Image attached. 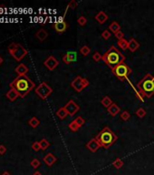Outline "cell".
Instances as JSON below:
<instances>
[{"instance_id":"obj_43","label":"cell","mask_w":154,"mask_h":175,"mask_svg":"<svg viewBox=\"0 0 154 175\" xmlns=\"http://www.w3.org/2000/svg\"><path fill=\"white\" fill-rule=\"evenodd\" d=\"M2 63H3V58H2V57H1V56H0V65H1Z\"/></svg>"},{"instance_id":"obj_5","label":"cell","mask_w":154,"mask_h":175,"mask_svg":"<svg viewBox=\"0 0 154 175\" xmlns=\"http://www.w3.org/2000/svg\"><path fill=\"white\" fill-rule=\"evenodd\" d=\"M7 49L10 53V55H11L17 61H21L24 58V57L27 55V50L20 44L11 43L8 46Z\"/></svg>"},{"instance_id":"obj_27","label":"cell","mask_w":154,"mask_h":175,"mask_svg":"<svg viewBox=\"0 0 154 175\" xmlns=\"http://www.w3.org/2000/svg\"><path fill=\"white\" fill-rule=\"evenodd\" d=\"M135 114H136L137 117H139L140 119H142V118H144V117L146 116L147 112H146V110L143 109V108H139V109L136 110Z\"/></svg>"},{"instance_id":"obj_14","label":"cell","mask_w":154,"mask_h":175,"mask_svg":"<svg viewBox=\"0 0 154 175\" xmlns=\"http://www.w3.org/2000/svg\"><path fill=\"white\" fill-rule=\"evenodd\" d=\"M43 161H45V163L46 164L47 166L51 167L53 164L55 163V161H57V159H56V157L54 154H53V153H48V154H46L44 157V160Z\"/></svg>"},{"instance_id":"obj_12","label":"cell","mask_w":154,"mask_h":175,"mask_svg":"<svg viewBox=\"0 0 154 175\" xmlns=\"http://www.w3.org/2000/svg\"><path fill=\"white\" fill-rule=\"evenodd\" d=\"M101 147H102V146H101V144L99 143V141L96 140V138L91 139V140H90V141L87 142V144H86V148H87V149H88L90 151H91V152H93V153L96 152Z\"/></svg>"},{"instance_id":"obj_30","label":"cell","mask_w":154,"mask_h":175,"mask_svg":"<svg viewBox=\"0 0 154 175\" xmlns=\"http://www.w3.org/2000/svg\"><path fill=\"white\" fill-rule=\"evenodd\" d=\"M69 129H70L72 131H73V132H75V131H77L78 130H79V128H80V127H79L77 124H76V122L74 120H73V121H71L70 122V124H69Z\"/></svg>"},{"instance_id":"obj_36","label":"cell","mask_w":154,"mask_h":175,"mask_svg":"<svg viewBox=\"0 0 154 175\" xmlns=\"http://www.w3.org/2000/svg\"><path fill=\"white\" fill-rule=\"evenodd\" d=\"M102 36H103V39H105V40H107L111 38V32L109 30L107 29H105L104 31H103V33H102Z\"/></svg>"},{"instance_id":"obj_38","label":"cell","mask_w":154,"mask_h":175,"mask_svg":"<svg viewBox=\"0 0 154 175\" xmlns=\"http://www.w3.org/2000/svg\"><path fill=\"white\" fill-rule=\"evenodd\" d=\"M114 36H115V38L117 39L118 40H121V39H124V34L121 32V31H119V32L114 34Z\"/></svg>"},{"instance_id":"obj_13","label":"cell","mask_w":154,"mask_h":175,"mask_svg":"<svg viewBox=\"0 0 154 175\" xmlns=\"http://www.w3.org/2000/svg\"><path fill=\"white\" fill-rule=\"evenodd\" d=\"M54 28L57 33H63L68 28V24L65 20H59L54 24Z\"/></svg>"},{"instance_id":"obj_33","label":"cell","mask_w":154,"mask_h":175,"mask_svg":"<svg viewBox=\"0 0 154 175\" xmlns=\"http://www.w3.org/2000/svg\"><path fill=\"white\" fill-rule=\"evenodd\" d=\"M93 59L95 62H99L100 60H103V56L101 55L99 52H94L93 55Z\"/></svg>"},{"instance_id":"obj_32","label":"cell","mask_w":154,"mask_h":175,"mask_svg":"<svg viewBox=\"0 0 154 175\" xmlns=\"http://www.w3.org/2000/svg\"><path fill=\"white\" fill-rule=\"evenodd\" d=\"M74 121H75L76 124H77L79 127H80V128H81V127H82L84 123H85V120H84L83 118H82L81 116L77 117V118H76L75 120H74Z\"/></svg>"},{"instance_id":"obj_2","label":"cell","mask_w":154,"mask_h":175,"mask_svg":"<svg viewBox=\"0 0 154 175\" xmlns=\"http://www.w3.org/2000/svg\"><path fill=\"white\" fill-rule=\"evenodd\" d=\"M125 57L121 54V51L114 46L111 47L103 56V61L107 65L111 70H113L115 67L125 61Z\"/></svg>"},{"instance_id":"obj_19","label":"cell","mask_w":154,"mask_h":175,"mask_svg":"<svg viewBox=\"0 0 154 175\" xmlns=\"http://www.w3.org/2000/svg\"><path fill=\"white\" fill-rule=\"evenodd\" d=\"M35 36L37 39H38V40L40 41H44L47 39V36H48V33H47V31L43 29V28H41L39 29L37 32L35 33Z\"/></svg>"},{"instance_id":"obj_40","label":"cell","mask_w":154,"mask_h":175,"mask_svg":"<svg viewBox=\"0 0 154 175\" xmlns=\"http://www.w3.org/2000/svg\"><path fill=\"white\" fill-rule=\"evenodd\" d=\"M7 152V148L5 145H0V155H4Z\"/></svg>"},{"instance_id":"obj_8","label":"cell","mask_w":154,"mask_h":175,"mask_svg":"<svg viewBox=\"0 0 154 175\" xmlns=\"http://www.w3.org/2000/svg\"><path fill=\"white\" fill-rule=\"evenodd\" d=\"M53 92V89L46 82H42L39 86L35 88V93L42 99H45L48 98Z\"/></svg>"},{"instance_id":"obj_10","label":"cell","mask_w":154,"mask_h":175,"mask_svg":"<svg viewBox=\"0 0 154 175\" xmlns=\"http://www.w3.org/2000/svg\"><path fill=\"white\" fill-rule=\"evenodd\" d=\"M44 65L48 68L49 70H55V68L59 66V61H58L55 57L54 56H49L48 57L46 58L44 62Z\"/></svg>"},{"instance_id":"obj_21","label":"cell","mask_w":154,"mask_h":175,"mask_svg":"<svg viewBox=\"0 0 154 175\" xmlns=\"http://www.w3.org/2000/svg\"><path fill=\"white\" fill-rule=\"evenodd\" d=\"M109 29L113 32V34H116L119 31H121V26L118 22H116V21H113V22H111L110 25H109Z\"/></svg>"},{"instance_id":"obj_41","label":"cell","mask_w":154,"mask_h":175,"mask_svg":"<svg viewBox=\"0 0 154 175\" xmlns=\"http://www.w3.org/2000/svg\"><path fill=\"white\" fill-rule=\"evenodd\" d=\"M33 175H42V173L40 172H34Z\"/></svg>"},{"instance_id":"obj_4","label":"cell","mask_w":154,"mask_h":175,"mask_svg":"<svg viewBox=\"0 0 154 175\" xmlns=\"http://www.w3.org/2000/svg\"><path fill=\"white\" fill-rule=\"evenodd\" d=\"M95 138H96V140L99 141L101 146L104 148V149H109V148L111 146H113V143L118 140L117 135H116L109 127H104Z\"/></svg>"},{"instance_id":"obj_22","label":"cell","mask_w":154,"mask_h":175,"mask_svg":"<svg viewBox=\"0 0 154 175\" xmlns=\"http://www.w3.org/2000/svg\"><path fill=\"white\" fill-rule=\"evenodd\" d=\"M67 115H68V113H67V111H66V109H65V107L60 108L59 109H58V110L56 111V116H57L60 120L65 119Z\"/></svg>"},{"instance_id":"obj_24","label":"cell","mask_w":154,"mask_h":175,"mask_svg":"<svg viewBox=\"0 0 154 175\" xmlns=\"http://www.w3.org/2000/svg\"><path fill=\"white\" fill-rule=\"evenodd\" d=\"M28 124L32 127V128H37L40 124V120L35 118V117H32V118L28 120Z\"/></svg>"},{"instance_id":"obj_7","label":"cell","mask_w":154,"mask_h":175,"mask_svg":"<svg viewBox=\"0 0 154 175\" xmlns=\"http://www.w3.org/2000/svg\"><path fill=\"white\" fill-rule=\"evenodd\" d=\"M89 81L86 78H84L81 76H77L71 82V87L77 92L83 91L84 89L89 86Z\"/></svg>"},{"instance_id":"obj_35","label":"cell","mask_w":154,"mask_h":175,"mask_svg":"<svg viewBox=\"0 0 154 175\" xmlns=\"http://www.w3.org/2000/svg\"><path fill=\"white\" fill-rule=\"evenodd\" d=\"M30 164H31V166L33 167L34 169H36V168H38L40 166L41 162H40V161L38 160V159H33Z\"/></svg>"},{"instance_id":"obj_31","label":"cell","mask_w":154,"mask_h":175,"mask_svg":"<svg viewBox=\"0 0 154 175\" xmlns=\"http://www.w3.org/2000/svg\"><path fill=\"white\" fill-rule=\"evenodd\" d=\"M120 117H121V119L123 120H124V121H127V120H128L130 119L131 115H130V113H129V111H127V110H124V111H123V112L121 113Z\"/></svg>"},{"instance_id":"obj_37","label":"cell","mask_w":154,"mask_h":175,"mask_svg":"<svg viewBox=\"0 0 154 175\" xmlns=\"http://www.w3.org/2000/svg\"><path fill=\"white\" fill-rule=\"evenodd\" d=\"M32 148L33 150L35 151H38L39 150H41V146H40V142L39 141H35L33 144H32Z\"/></svg>"},{"instance_id":"obj_17","label":"cell","mask_w":154,"mask_h":175,"mask_svg":"<svg viewBox=\"0 0 154 175\" xmlns=\"http://www.w3.org/2000/svg\"><path fill=\"white\" fill-rule=\"evenodd\" d=\"M108 19V15L106 14L104 11H100L96 16H95V20L101 25L104 24Z\"/></svg>"},{"instance_id":"obj_11","label":"cell","mask_w":154,"mask_h":175,"mask_svg":"<svg viewBox=\"0 0 154 175\" xmlns=\"http://www.w3.org/2000/svg\"><path fill=\"white\" fill-rule=\"evenodd\" d=\"M76 60H77V53L75 51H68L63 57V61L68 65L73 62H75Z\"/></svg>"},{"instance_id":"obj_15","label":"cell","mask_w":154,"mask_h":175,"mask_svg":"<svg viewBox=\"0 0 154 175\" xmlns=\"http://www.w3.org/2000/svg\"><path fill=\"white\" fill-rule=\"evenodd\" d=\"M28 70L29 68L25 64H23V63H21V64H19L15 68V71L18 74V76H26V73L28 72Z\"/></svg>"},{"instance_id":"obj_23","label":"cell","mask_w":154,"mask_h":175,"mask_svg":"<svg viewBox=\"0 0 154 175\" xmlns=\"http://www.w3.org/2000/svg\"><path fill=\"white\" fill-rule=\"evenodd\" d=\"M102 104H103V106H104L105 108H109L110 106L113 104V100H111V99L109 97V96H104L103 98V99H102Z\"/></svg>"},{"instance_id":"obj_6","label":"cell","mask_w":154,"mask_h":175,"mask_svg":"<svg viewBox=\"0 0 154 175\" xmlns=\"http://www.w3.org/2000/svg\"><path fill=\"white\" fill-rule=\"evenodd\" d=\"M111 71L114 74V76L117 77L121 81H124V79H126L132 73L131 68L127 64H125L124 62L115 67L113 70H111Z\"/></svg>"},{"instance_id":"obj_3","label":"cell","mask_w":154,"mask_h":175,"mask_svg":"<svg viewBox=\"0 0 154 175\" xmlns=\"http://www.w3.org/2000/svg\"><path fill=\"white\" fill-rule=\"evenodd\" d=\"M137 89L143 98H151L154 95V76L151 74H146L137 83Z\"/></svg>"},{"instance_id":"obj_16","label":"cell","mask_w":154,"mask_h":175,"mask_svg":"<svg viewBox=\"0 0 154 175\" xmlns=\"http://www.w3.org/2000/svg\"><path fill=\"white\" fill-rule=\"evenodd\" d=\"M107 111H108V113H109L111 116L115 117V116H117V114H119V113L121 112V108L119 107V106H117V104L113 103V104H111L110 107L107 109Z\"/></svg>"},{"instance_id":"obj_9","label":"cell","mask_w":154,"mask_h":175,"mask_svg":"<svg viewBox=\"0 0 154 175\" xmlns=\"http://www.w3.org/2000/svg\"><path fill=\"white\" fill-rule=\"evenodd\" d=\"M65 108L67 111V113L68 115H70V116H73V115H75L79 110H80V107L76 104L75 101H73V99H70L69 101L66 103V105L65 106Z\"/></svg>"},{"instance_id":"obj_34","label":"cell","mask_w":154,"mask_h":175,"mask_svg":"<svg viewBox=\"0 0 154 175\" xmlns=\"http://www.w3.org/2000/svg\"><path fill=\"white\" fill-rule=\"evenodd\" d=\"M77 22H78V24L80 25L81 26H85V25H86V23H87V19H86L85 17H83V16H81V17L77 19Z\"/></svg>"},{"instance_id":"obj_25","label":"cell","mask_w":154,"mask_h":175,"mask_svg":"<svg viewBox=\"0 0 154 175\" xmlns=\"http://www.w3.org/2000/svg\"><path fill=\"white\" fill-rule=\"evenodd\" d=\"M118 46L121 47V49L123 50H126L128 49V47H129V41H127L125 39H121V40H118Z\"/></svg>"},{"instance_id":"obj_18","label":"cell","mask_w":154,"mask_h":175,"mask_svg":"<svg viewBox=\"0 0 154 175\" xmlns=\"http://www.w3.org/2000/svg\"><path fill=\"white\" fill-rule=\"evenodd\" d=\"M140 47V43L138 42L135 39H131L129 40V47H128V49L131 52H135Z\"/></svg>"},{"instance_id":"obj_1","label":"cell","mask_w":154,"mask_h":175,"mask_svg":"<svg viewBox=\"0 0 154 175\" xmlns=\"http://www.w3.org/2000/svg\"><path fill=\"white\" fill-rule=\"evenodd\" d=\"M10 87L17 91L19 97L25 98L35 87V85L27 76H18L10 83Z\"/></svg>"},{"instance_id":"obj_28","label":"cell","mask_w":154,"mask_h":175,"mask_svg":"<svg viewBox=\"0 0 154 175\" xmlns=\"http://www.w3.org/2000/svg\"><path fill=\"white\" fill-rule=\"evenodd\" d=\"M39 142H40V146H41V150H42V151H45L47 148L50 146L49 141H47V140H45V139L41 140Z\"/></svg>"},{"instance_id":"obj_42","label":"cell","mask_w":154,"mask_h":175,"mask_svg":"<svg viewBox=\"0 0 154 175\" xmlns=\"http://www.w3.org/2000/svg\"><path fill=\"white\" fill-rule=\"evenodd\" d=\"M1 175H11V174H10V173H9L8 172H3V173H2Z\"/></svg>"},{"instance_id":"obj_26","label":"cell","mask_w":154,"mask_h":175,"mask_svg":"<svg viewBox=\"0 0 154 175\" xmlns=\"http://www.w3.org/2000/svg\"><path fill=\"white\" fill-rule=\"evenodd\" d=\"M90 52H91V49H90V47L88 46H86V45L83 46L80 49V53L83 56H84V57L88 56Z\"/></svg>"},{"instance_id":"obj_20","label":"cell","mask_w":154,"mask_h":175,"mask_svg":"<svg viewBox=\"0 0 154 175\" xmlns=\"http://www.w3.org/2000/svg\"><path fill=\"white\" fill-rule=\"evenodd\" d=\"M18 97H19V94L17 93V91H15V89H12V88L7 93V98L11 100V101H14V100H15Z\"/></svg>"},{"instance_id":"obj_39","label":"cell","mask_w":154,"mask_h":175,"mask_svg":"<svg viewBox=\"0 0 154 175\" xmlns=\"http://www.w3.org/2000/svg\"><path fill=\"white\" fill-rule=\"evenodd\" d=\"M77 2L74 1V0H72V1L68 4V7H71L72 9H75L77 7Z\"/></svg>"},{"instance_id":"obj_29","label":"cell","mask_w":154,"mask_h":175,"mask_svg":"<svg viewBox=\"0 0 154 175\" xmlns=\"http://www.w3.org/2000/svg\"><path fill=\"white\" fill-rule=\"evenodd\" d=\"M113 167H115L116 169H121V167H123V161L121 160L120 158H117L116 160L113 162Z\"/></svg>"}]
</instances>
